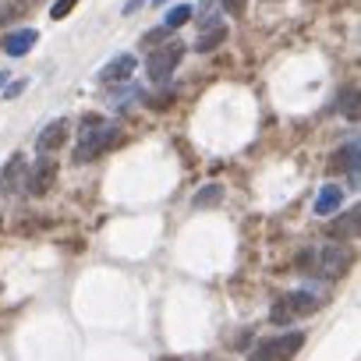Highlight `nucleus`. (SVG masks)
I'll return each mask as SVG.
<instances>
[{"label":"nucleus","mask_w":361,"mask_h":361,"mask_svg":"<svg viewBox=\"0 0 361 361\" xmlns=\"http://www.w3.org/2000/svg\"><path fill=\"white\" fill-rule=\"evenodd\" d=\"M117 124L103 121V117H85L82 121V145L75 149V159L78 163H92L99 152H106L114 142H117Z\"/></svg>","instance_id":"f257e3e1"},{"label":"nucleus","mask_w":361,"mask_h":361,"mask_svg":"<svg viewBox=\"0 0 361 361\" xmlns=\"http://www.w3.org/2000/svg\"><path fill=\"white\" fill-rule=\"evenodd\" d=\"M305 336L301 333H276V336H266L252 347L248 361H294L298 350H301Z\"/></svg>","instance_id":"f03ea898"},{"label":"nucleus","mask_w":361,"mask_h":361,"mask_svg":"<svg viewBox=\"0 0 361 361\" xmlns=\"http://www.w3.org/2000/svg\"><path fill=\"white\" fill-rule=\"evenodd\" d=\"M180 57H185V43H180V39H163V47H156V50L149 54V61H145L149 78H152V82H166L170 71L180 64Z\"/></svg>","instance_id":"7ed1b4c3"},{"label":"nucleus","mask_w":361,"mask_h":361,"mask_svg":"<svg viewBox=\"0 0 361 361\" xmlns=\"http://www.w3.org/2000/svg\"><path fill=\"white\" fill-rule=\"evenodd\" d=\"M308 259H312L315 273H319V276H326V280L343 276V269L350 266V259H347V252H343L340 245H322V248H319V252H312Z\"/></svg>","instance_id":"20e7f679"},{"label":"nucleus","mask_w":361,"mask_h":361,"mask_svg":"<svg viewBox=\"0 0 361 361\" xmlns=\"http://www.w3.org/2000/svg\"><path fill=\"white\" fill-rule=\"evenodd\" d=\"M54 185H57V163L54 159H36V166L25 170V192H32L36 199H43Z\"/></svg>","instance_id":"39448f33"},{"label":"nucleus","mask_w":361,"mask_h":361,"mask_svg":"<svg viewBox=\"0 0 361 361\" xmlns=\"http://www.w3.org/2000/svg\"><path fill=\"white\" fill-rule=\"evenodd\" d=\"M315 308H319V301H315L312 294L298 290V294H287V298L273 308V322H290L294 315H308V312H315Z\"/></svg>","instance_id":"423d86ee"},{"label":"nucleus","mask_w":361,"mask_h":361,"mask_svg":"<svg viewBox=\"0 0 361 361\" xmlns=\"http://www.w3.org/2000/svg\"><path fill=\"white\" fill-rule=\"evenodd\" d=\"M64 142H68V121H50V124L39 131L36 149H39V156H50V152H57Z\"/></svg>","instance_id":"0eeeda50"},{"label":"nucleus","mask_w":361,"mask_h":361,"mask_svg":"<svg viewBox=\"0 0 361 361\" xmlns=\"http://www.w3.org/2000/svg\"><path fill=\"white\" fill-rule=\"evenodd\" d=\"M36 39H39V32L36 29H22V32H11L8 39H4V54L8 57H25L32 47H36Z\"/></svg>","instance_id":"6e6552de"},{"label":"nucleus","mask_w":361,"mask_h":361,"mask_svg":"<svg viewBox=\"0 0 361 361\" xmlns=\"http://www.w3.org/2000/svg\"><path fill=\"white\" fill-rule=\"evenodd\" d=\"M131 75H135V57H131V54L114 57V61L99 71V78H103V82H124V78H131Z\"/></svg>","instance_id":"1a4fd4ad"},{"label":"nucleus","mask_w":361,"mask_h":361,"mask_svg":"<svg viewBox=\"0 0 361 361\" xmlns=\"http://www.w3.org/2000/svg\"><path fill=\"white\" fill-rule=\"evenodd\" d=\"M343 206V188L340 185H326L322 192H319V199H315V213L319 216H329V213H336Z\"/></svg>","instance_id":"9d476101"},{"label":"nucleus","mask_w":361,"mask_h":361,"mask_svg":"<svg viewBox=\"0 0 361 361\" xmlns=\"http://www.w3.org/2000/svg\"><path fill=\"white\" fill-rule=\"evenodd\" d=\"M329 170H333V173H347V170L354 173V170H357V142H347V145L333 156Z\"/></svg>","instance_id":"9b49d317"},{"label":"nucleus","mask_w":361,"mask_h":361,"mask_svg":"<svg viewBox=\"0 0 361 361\" xmlns=\"http://www.w3.org/2000/svg\"><path fill=\"white\" fill-rule=\"evenodd\" d=\"M25 159L22 156H11V163H8V170H4V188H11V192H22L25 188Z\"/></svg>","instance_id":"f8f14e48"},{"label":"nucleus","mask_w":361,"mask_h":361,"mask_svg":"<svg viewBox=\"0 0 361 361\" xmlns=\"http://www.w3.org/2000/svg\"><path fill=\"white\" fill-rule=\"evenodd\" d=\"M220 43H227V25L209 22V25H206V32L199 36V50H202V54H209V50H216Z\"/></svg>","instance_id":"ddd939ff"},{"label":"nucleus","mask_w":361,"mask_h":361,"mask_svg":"<svg viewBox=\"0 0 361 361\" xmlns=\"http://www.w3.org/2000/svg\"><path fill=\"white\" fill-rule=\"evenodd\" d=\"M192 18V8L188 4H180V8H173V11H166V18H163V29H180Z\"/></svg>","instance_id":"4468645a"},{"label":"nucleus","mask_w":361,"mask_h":361,"mask_svg":"<svg viewBox=\"0 0 361 361\" xmlns=\"http://www.w3.org/2000/svg\"><path fill=\"white\" fill-rule=\"evenodd\" d=\"M357 216H361L357 209H354V213H347V220H336V224L329 227V234H336V238H350V234L357 231Z\"/></svg>","instance_id":"2eb2a0df"},{"label":"nucleus","mask_w":361,"mask_h":361,"mask_svg":"<svg viewBox=\"0 0 361 361\" xmlns=\"http://www.w3.org/2000/svg\"><path fill=\"white\" fill-rule=\"evenodd\" d=\"M75 4H78V0H54V8H50V18H54V22L68 18V15L75 11Z\"/></svg>","instance_id":"dca6fc26"},{"label":"nucleus","mask_w":361,"mask_h":361,"mask_svg":"<svg viewBox=\"0 0 361 361\" xmlns=\"http://www.w3.org/2000/svg\"><path fill=\"white\" fill-rule=\"evenodd\" d=\"M220 195H224V188L220 185H209L206 192L195 195V206H213V202H220Z\"/></svg>","instance_id":"f3484780"},{"label":"nucleus","mask_w":361,"mask_h":361,"mask_svg":"<svg viewBox=\"0 0 361 361\" xmlns=\"http://www.w3.org/2000/svg\"><path fill=\"white\" fill-rule=\"evenodd\" d=\"M343 114H347L350 121H357V92H354V89L343 92Z\"/></svg>","instance_id":"a211bd4d"},{"label":"nucleus","mask_w":361,"mask_h":361,"mask_svg":"<svg viewBox=\"0 0 361 361\" xmlns=\"http://www.w3.org/2000/svg\"><path fill=\"white\" fill-rule=\"evenodd\" d=\"M166 36H170V29H163V25H159V29H152V32H145V36H142V47H152V43H163Z\"/></svg>","instance_id":"6ab92c4d"},{"label":"nucleus","mask_w":361,"mask_h":361,"mask_svg":"<svg viewBox=\"0 0 361 361\" xmlns=\"http://www.w3.org/2000/svg\"><path fill=\"white\" fill-rule=\"evenodd\" d=\"M224 8L238 18V15H245V8H248V0H224Z\"/></svg>","instance_id":"aec40b11"},{"label":"nucleus","mask_w":361,"mask_h":361,"mask_svg":"<svg viewBox=\"0 0 361 361\" xmlns=\"http://www.w3.org/2000/svg\"><path fill=\"white\" fill-rule=\"evenodd\" d=\"M145 8V0H128V8H124V15H135V11H142Z\"/></svg>","instance_id":"412c9836"},{"label":"nucleus","mask_w":361,"mask_h":361,"mask_svg":"<svg viewBox=\"0 0 361 361\" xmlns=\"http://www.w3.org/2000/svg\"><path fill=\"white\" fill-rule=\"evenodd\" d=\"M8 85V71H0V89H4Z\"/></svg>","instance_id":"4be33fe9"},{"label":"nucleus","mask_w":361,"mask_h":361,"mask_svg":"<svg viewBox=\"0 0 361 361\" xmlns=\"http://www.w3.org/2000/svg\"><path fill=\"white\" fill-rule=\"evenodd\" d=\"M18 4H22V8H25V4H29V8H32V4H39V0H18Z\"/></svg>","instance_id":"5701e85b"},{"label":"nucleus","mask_w":361,"mask_h":361,"mask_svg":"<svg viewBox=\"0 0 361 361\" xmlns=\"http://www.w3.org/2000/svg\"><path fill=\"white\" fill-rule=\"evenodd\" d=\"M152 4H166V0H152Z\"/></svg>","instance_id":"b1692460"},{"label":"nucleus","mask_w":361,"mask_h":361,"mask_svg":"<svg viewBox=\"0 0 361 361\" xmlns=\"http://www.w3.org/2000/svg\"><path fill=\"white\" fill-rule=\"evenodd\" d=\"M0 22H8V18H4V11H0Z\"/></svg>","instance_id":"393cba45"}]
</instances>
